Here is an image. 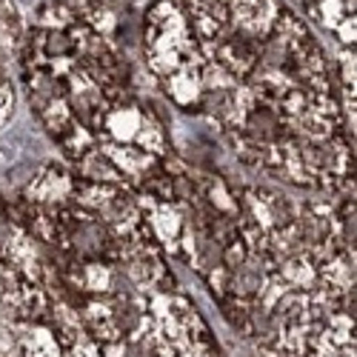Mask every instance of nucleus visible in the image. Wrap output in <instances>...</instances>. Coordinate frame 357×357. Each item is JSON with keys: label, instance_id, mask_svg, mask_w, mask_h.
I'll list each match as a JSON object with an SVG mask.
<instances>
[{"label": "nucleus", "instance_id": "1", "mask_svg": "<svg viewBox=\"0 0 357 357\" xmlns=\"http://www.w3.org/2000/svg\"><path fill=\"white\" fill-rule=\"evenodd\" d=\"M200 54V86L231 92L257 66L283 0H181Z\"/></svg>", "mask_w": 357, "mask_h": 357}, {"label": "nucleus", "instance_id": "2", "mask_svg": "<svg viewBox=\"0 0 357 357\" xmlns=\"http://www.w3.org/2000/svg\"><path fill=\"white\" fill-rule=\"evenodd\" d=\"M146 63L163 83L174 103L197 106L203 100L200 54L181 0H155L146 12Z\"/></svg>", "mask_w": 357, "mask_h": 357}, {"label": "nucleus", "instance_id": "3", "mask_svg": "<svg viewBox=\"0 0 357 357\" xmlns=\"http://www.w3.org/2000/svg\"><path fill=\"white\" fill-rule=\"evenodd\" d=\"M297 3L312 20L335 32L340 43L354 46V0H297Z\"/></svg>", "mask_w": 357, "mask_h": 357}, {"label": "nucleus", "instance_id": "4", "mask_svg": "<svg viewBox=\"0 0 357 357\" xmlns=\"http://www.w3.org/2000/svg\"><path fill=\"white\" fill-rule=\"evenodd\" d=\"M20 43V17L12 0H0V57Z\"/></svg>", "mask_w": 357, "mask_h": 357}, {"label": "nucleus", "instance_id": "5", "mask_svg": "<svg viewBox=\"0 0 357 357\" xmlns=\"http://www.w3.org/2000/svg\"><path fill=\"white\" fill-rule=\"evenodd\" d=\"M29 351H32V357H57V346L46 329H35L29 335Z\"/></svg>", "mask_w": 357, "mask_h": 357}, {"label": "nucleus", "instance_id": "6", "mask_svg": "<svg viewBox=\"0 0 357 357\" xmlns=\"http://www.w3.org/2000/svg\"><path fill=\"white\" fill-rule=\"evenodd\" d=\"M9 114H12V86L3 77V72H0V126L6 123Z\"/></svg>", "mask_w": 357, "mask_h": 357}, {"label": "nucleus", "instance_id": "7", "mask_svg": "<svg viewBox=\"0 0 357 357\" xmlns=\"http://www.w3.org/2000/svg\"><path fill=\"white\" fill-rule=\"evenodd\" d=\"M100 3H117V0H100Z\"/></svg>", "mask_w": 357, "mask_h": 357}]
</instances>
